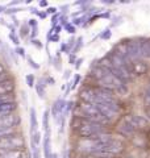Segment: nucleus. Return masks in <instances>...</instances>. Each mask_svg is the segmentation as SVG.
<instances>
[{
	"mask_svg": "<svg viewBox=\"0 0 150 158\" xmlns=\"http://www.w3.org/2000/svg\"><path fill=\"white\" fill-rule=\"evenodd\" d=\"M25 81H27V85L31 87V88H33L34 85H36V82H34V75H33V74H28V75L25 77Z\"/></svg>",
	"mask_w": 150,
	"mask_h": 158,
	"instance_id": "nucleus-29",
	"label": "nucleus"
},
{
	"mask_svg": "<svg viewBox=\"0 0 150 158\" xmlns=\"http://www.w3.org/2000/svg\"><path fill=\"white\" fill-rule=\"evenodd\" d=\"M15 91V82L12 79H4V81L0 82V95H8V94H12Z\"/></svg>",
	"mask_w": 150,
	"mask_h": 158,
	"instance_id": "nucleus-11",
	"label": "nucleus"
},
{
	"mask_svg": "<svg viewBox=\"0 0 150 158\" xmlns=\"http://www.w3.org/2000/svg\"><path fill=\"white\" fill-rule=\"evenodd\" d=\"M82 62H83V58H78L77 59V62H75V69H77V70H79V69H81V66H82Z\"/></svg>",
	"mask_w": 150,
	"mask_h": 158,
	"instance_id": "nucleus-42",
	"label": "nucleus"
},
{
	"mask_svg": "<svg viewBox=\"0 0 150 158\" xmlns=\"http://www.w3.org/2000/svg\"><path fill=\"white\" fill-rule=\"evenodd\" d=\"M77 54H70L69 56V63H71V65H75V62H77Z\"/></svg>",
	"mask_w": 150,
	"mask_h": 158,
	"instance_id": "nucleus-39",
	"label": "nucleus"
},
{
	"mask_svg": "<svg viewBox=\"0 0 150 158\" xmlns=\"http://www.w3.org/2000/svg\"><path fill=\"white\" fill-rule=\"evenodd\" d=\"M81 81H82V77H81V74H77V75L74 77V79H73V83H71V90H75L77 88V86L81 83Z\"/></svg>",
	"mask_w": 150,
	"mask_h": 158,
	"instance_id": "nucleus-30",
	"label": "nucleus"
},
{
	"mask_svg": "<svg viewBox=\"0 0 150 158\" xmlns=\"http://www.w3.org/2000/svg\"><path fill=\"white\" fill-rule=\"evenodd\" d=\"M99 83V87H103V88H107L109 91H117L119 94H125L128 91V87H127V83H124L123 81H120L117 77H115L113 74H111L109 71H107V74L104 75L100 81H98Z\"/></svg>",
	"mask_w": 150,
	"mask_h": 158,
	"instance_id": "nucleus-2",
	"label": "nucleus"
},
{
	"mask_svg": "<svg viewBox=\"0 0 150 158\" xmlns=\"http://www.w3.org/2000/svg\"><path fill=\"white\" fill-rule=\"evenodd\" d=\"M131 66H132L133 75H144V74H146V71H148V65L142 59L141 61H137V62H132Z\"/></svg>",
	"mask_w": 150,
	"mask_h": 158,
	"instance_id": "nucleus-12",
	"label": "nucleus"
},
{
	"mask_svg": "<svg viewBox=\"0 0 150 158\" xmlns=\"http://www.w3.org/2000/svg\"><path fill=\"white\" fill-rule=\"evenodd\" d=\"M28 25H29V28H34V27H38V23L36 19H32V20H29Z\"/></svg>",
	"mask_w": 150,
	"mask_h": 158,
	"instance_id": "nucleus-40",
	"label": "nucleus"
},
{
	"mask_svg": "<svg viewBox=\"0 0 150 158\" xmlns=\"http://www.w3.org/2000/svg\"><path fill=\"white\" fill-rule=\"evenodd\" d=\"M21 9L20 8H8V9H6V13L7 15H13V13H19Z\"/></svg>",
	"mask_w": 150,
	"mask_h": 158,
	"instance_id": "nucleus-38",
	"label": "nucleus"
},
{
	"mask_svg": "<svg viewBox=\"0 0 150 158\" xmlns=\"http://www.w3.org/2000/svg\"><path fill=\"white\" fill-rule=\"evenodd\" d=\"M63 28H65V31H66L67 33H70V34H74L75 32H77V27H74L71 23H67V24H65L63 25Z\"/></svg>",
	"mask_w": 150,
	"mask_h": 158,
	"instance_id": "nucleus-28",
	"label": "nucleus"
},
{
	"mask_svg": "<svg viewBox=\"0 0 150 158\" xmlns=\"http://www.w3.org/2000/svg\"><path fill=\"white\" fill-rule=\"evenodd\" d=\"M4 79H7V70L3 63H0V82L4 81Z\"/></svg>",
	"mask_w": 150,
	"mask_h": 158,
	"instance_id": "nucleus-34",
	"label": "nucleus"
},
{
	"mask_svg": "<svg viewBox=\"0 0 150 158\" xmlns=\"http://www.w3.org/2000/svg\"><path fill=\"white\" fill-rule=\"evenodd\" d=\"M127 118L131 121V124L134 127V129H142V128H146L149 125V121L146 117L140 116V115H128Z\"/></svg>",
	"mask_w": 150,
	"mask_h": 158,
	"instance_id": "nucleus-9",
	"label": "nucleus"
},
{
	"mask_svg": "<svg viewBox=\"0 0 150 158\" xmlns=\"http://www.w3.org/2000/svg\"><path fill=\"white\" fill-rule=\"evenodd\" d=\"M32 44H33V45H36L38 49H41L42 48V45H41V44H40V41H38V40L37 38H34V40H32Z\"/></svg>",
	"mask_w": 150,
	"mask_h": 158,
	"instance_id": "nucleus-43",
	"label": "nucleus"
},
{
	"mask_svg": "<svg viewBox=\"0 0 150 158\" xmlns=\"http://www.w3.org/2000/svg\"><path fill=\"white\" fill-rule=\"evenodd\" d=\"M27 59H28V63H29V66H31L32 69H34V70H38V69H40V65H38V63H37L36 61H33V59H32L31 57H28Z\"/></svg>",
	"mask_w": 150,
	"mask_h": 158,
	"instance_id": "nucleus-35",
	"label": "nucleus"
},
{
	"mask_svg": "<svg viewBox=\"0 0 150 158\" xmlns=\"http://www.w3.org/2000/svg\"><path fill=\"white\" fill-rule=\"evenodd\" d=\"M32 153H33V158H41V154H40V148H38V145L32 144Z\"/></svg>",
	"mask_w": 150,
	"mask_h": 158,
	"instance_id": "nucleus-32",
	"label": "nucleus"
},
{
	"mask_svg": "<svg viewBox=\"0 0 150 158\" xmlns=\"http://www.w3.org/2000/svg\"><path fill=\"white\" fill-rule=\"evenodd\" d=\"M62 16V13L61 12H57L56 15H53V17H52V27H56L59 24V19H61Z\"/></svg>",
	"mask_w": 150,
	"mask_h": 158,
	"instance_id": "nucleus-31",
	"label": "nucleus"
},
{
	"mask_svg": "<svg viewBox=\"0 0 150 158\" xmlns=\"http://www.w3.org/2000/svg\"><path fill=\"white\" fill-rule=\"evenodd\" d=\"M144 100H145V106L150 107V85L145 88V94H144Z\"/></svg>",
	"mask_w": 150,
	"mask_h": 158,
	"instance_id": "nucleus-26",
	"label": "nucleus"
},
{
	"mask_svg": "<svg viewBox=\"0 0 150 158\" xmlns=\"http://www.w3.org/2000/svg\"><path fill=\"white\" fill-rule=\"evenodd\" d=\"M42 152L45 158H53V149H52V137L48 133H45L44 141H42Z\"/></svg>",
	"mask_w": 150,
	"mask_h": 158,
	"instance_id": "nucleus-10",
	"label": "nucleus"
},
{
	"mask_svg": "<svg viewBox=\"0 0 150 158\" xmlns=\"http://www.w3.org/2000/svg\"><path fill=\"white\" fill-rule=\"evenodd\" d=\"M6 7H4V6H0V13H2V12H6Z\"/></svg>",
	"mask_w": 150,
	"mask_h": 158,
	"instance_id": "nucleus-47",
	"label": "nucleus"
},
{
	"mask_svg": "<svg viewBox=\"0 0 150 158\" xmlns=\"http://www.w3.org/2000/svg\"><path fill=\"white\" fill-rule=\"evenodd\" d=\"M58 12V9L57 8H54V7H49L48 9H46V15L49 13V15H56Z\"/></svg>",
	"mask_w": 150,
	"mask_h": 158,
	"instance_id": "nucleus-41",
	"label": "nucleus"
},
{
	"mask_svg": "<svg viewBox=\"0 0 150 158\" xmlns=\"http://www.w3.org/2000/svg\"><path fill=\"white\" fill-rule=\"evenodd\" d=\"M40 7H48V2H46V0H45V2H44V0H42V2H40Z\"/></svg>",
	"mask_w": 150,
	"mask_h": 158,
	"instance_id": "nucleus-46",
	"label": "nucleus"
},
{
	"mask_svg": "<svg viewBox=\"0 0 150 158\" xmlns=\"http://www.w3.org/2000/svg\"><path fill=\"white\" fill-rule=\"evenodd\" d=\"M37 15H38V17H40V19H46V16H48L46 12H38Z\"/></svg>",
	"mask_w": 150,
	"mask_h": 158,
	"instance_id": "nucleus-45",
	"label": "nucleus"
},
{
	"mask_svg": "<svg viewBox=\"0 0 150 158\" xmlns=\"http://www.w3.org/2000/svg\"><path fill=\"white\" fill-rule=\"evenodd\" d=\"M34 88H36V92L40 99H44L45 95H46V81L44 78H40L37 83L34 85Z\"/></svg>",
	"mask_w": 150,
	"mask_h": 158,
	"instance_id": "nucleus-14",
	"label": "nucleus"
},
{
	"mask_svg": "<svg viewBox=\"0 0 150 158\" xmlns=\"http://www.w3.org/2000/svg\"><path fill=\"white\" fill-rule=\"evenodd\" d=\"M29 120H31V135L38 132V121H37V113L34 108H31V113H29Z\"/></svg>",
	"mask_w": 150,
	"mask_h": 158,
	"instance_id": "nucleus-16",
	"label": "nucleus"
},
{
	"mask_svg": "<svg viewBox=\"0 0 150 158\" xmlns=\"http://www.w3.org/2000/svg\"><path fill=\"white\" fill-rule=\"evenodd\" d=\"M119 133L120 135H123L125 137H129V136H133L134 133H136V129H134V127L131 124V121L127 118V116H125L121 121H120L119 124Z\"/></svg>",
	"mask_w": 150,
	"mask_h": 158,
	"instance_id": "nucleus-8",
	"label": "nucleus"
},
{
	"mask_svg": "<svg viewBox=\"0 0 150 158\" xmlns=\"http://www.w3.org/2000/svg\"><path fill=\"white\" fill-rule=\"evenodd\" d=\"M54 67L57 69V70H61V56L59 54H57V58L54 59Z\"/></svg>",
	"mask_w": 150,
	"mask_h": 158,
	"instance_id": "nucleus-36",
	"label": "nucleus"
},
{
	"mask_svg": "<svg viewBox=\"0 0 150 158\" xmlns=\"http://www.w3.org/2000/svg\"><path fill=\"white\" fill-rule=\"evenodd\" d=\"M141 59H150V40H141Z\"/></svg>",
	"mask_w": 150,
	"mask_h": 158,
	"instance_id": "nucleus-17",
	"label": "nucleus"
},
{
	"mask_svg": "<svg viewBox=\"0 0 150 158\" xmlns=\"http://www.w3.org/2000/svg\"><path fill=\"white\" fill-rule=\"evenodd\" d=\"M48 82L50 83V85H53V83H54V81H53V79H52V78H48Z\"/></svg>",
	"mask_w": 150,
	"mask_h": 158,
	"instance_id": "nucleus-48",
	"label": "nucleus"
},
{
	"mask_svg": "<svg viewBox=\"0 0 150 158\" xmlns=\"http://www.w3.org/2000/svg\"><path fill=\"white\" fill-rule=\"evenodd\" d=\"M2 158H25L24 150H7Z\"/></svg>",
	"mask_w": 150,
	"mask_h": 158,
	"instance_id": "nucleus-20",
	"label": "nucleus"
},
{
	"mask_svg": "<svg viewBox=\"0 0 150 158\" xmlns=\"http://www.w3.org/2000/svg\"><path fill=\"white\" fill-rule=\"evenodd\" d=\"M15 110H16V104L15 103H8V104L0 106V118L11 115V113L15 112Z\"/></svg>",
	"mask_w": 150,
	"mask_h": 158,
	"instance_id": "nucleus-15",
	"label": "nucleus"
},
{
	"mask_svg": "<svg viewBox=\"0 0 150 158\" xmlns=\"http://www.w3.org/2000/svg\"><path fill=\"white\" fill-rule=\"evenodd\" d=\"M0 21H2V20H0Z\"/></svg>",
	"mask_w": 150,
	"mask_h": 158,
	"instance_id": "nucleus-50",
	"label": "nucleus"
},
{
	"mask_svg": "<svg viewBox=\"0 0 150 158\" xmlns=\"http://www.w3.org/2000/svg\"><path fill=\"white\" fill-rule=\"evenodd\" d=\"M75 131H77V133L82 138L87 140V138H95L100 135H104L106 133V128L102 124L82 118V120H79L78 125L75 127Z\"/></svg>",
	"mask_w": 150,
	"mask_h": 158,
	"instance_id": "nucleus-1",
	"label": "nucleus"
},
{
	"mask_svg": "<svg viewBox=\"0 0 150 158\" xmlns=\"http://www.w3.org/2000/svg\"><path fill=\"white\" fill-rule=\"evenodd\" d=\"M81 98L83 103H88V104H94L95 102V94H94V88H83L81 92Z\"/></svg>",
	"mask_w": 150,
	"mask_h": 158,
	"instance_id": "nucleus-13",
	"label": "nucleus"
},
{
	"mask_svg": "<svg viewBox=\"0 0 150 158\" xmlns=\"http://www.w3.org/2000/svg\"><path fill=\"white\" fill-rule=\"evenodd\" d=\"M112 36V32H111V29H106V31H103L102 34H100V38L102 40H109Z\"/></svg>",
	"mask_w": 150,
	"mask_h": 158,
	"instance_id": "nucleus-33",
	"label": "nucleus"
},
{
	"mask_svg": "<svg viewBox=\"0 0 150 158\" xmlns=\"http://www.w3.org/2000/svg\"><path fill=\"white\" fill-rule=\"evenodd\" d=\"M15 53L17 54V56H20V57H25V49L24 48H20V46H17L16 48V50H15Z\"/></svg>",
	"mask_w": 150,
	"mask_h": 158,
	"instance_id": "nucleus-37",
	"label": "nucleus"
},
{
	"mask_svg": "<svg viewBox=\"0 0 150 158\" xmlns=\"http://www.w3.org/2000/svg\"><path fill=\"white\" fill-rule=\"evenodd\" d=\"M127 53L131 63L141 61V40H131L127 42Z\"/></svg>",
	"mask_w": 150,
	"mask_h": 158,
	"instance_id": "nucleus-5",
	"label": "nucleus"
},
{
	"mask_svg": "<svg viewBox=\"0 0 150 158\" xmlns=\"http://www.w3.org/2000/svg\"><path fill=\"white\" fill-rule=\"evenodd\" d=\"M82 46H83V37H78L77 38V41H75V45H74V48H73V54H77L79 50L82 49ZM70 53V54H71Z\"/></svg>",
	"mask_w": 150,
	"mask_h": 158,
	"instance_id": "nucleus-24",
	"label": "nucleus"
},
{
	"mask_svg": "<svg viewBox=\"0 0 150 158\" xmlns=\"http://www.w3.org/2000/svg\"><path fill=\"white\" fill-rule=\"evenodd\" d=\"M75 41H77V38L71 37V38H70L66 44L62 42V45H61V50H62L63 53H66V54H70V53L73 52V48H74V45H75Z\"/></svg>",
	"mask_w": 150,
	"mask_h": 158,
	"instance_id": "nucleus-21",
	"label": "nucleus"
},
{
	"mask_svg": "<svg viewBox=\"0 0 150 158\" xmlns=\"http://www.w3.org/2000/svg\"><path fill=\"white\" fill-rule=\"evenodd\" d=\"M124 158H133V157H124Z\"/></svg>",
	"mask_w": 150,
	"mask_h": 158,
	"instance_id": "nucleus-49",
	"label": "nucleus"
},
{
	"mask_svg": "<svg viewBox=\"0 0 150 158\" xmlns=\"http://www.w3.org/2000/svg\"><path fill=\"white\" fill-rule=\"evenodd\" d=\"M81 115L84 120L94 121V123H98V124H102V125H106L109 123L107 118L100 113V111L96 107L94 104H88V103H83L81 106Z\"/></svg>",
	"mask_w": 150,
	"mask_h": 158,
	"instance_id": "nucleus-3",
	"label": "nucleus"
},
{
	"mask_svg": "<svg viewBox=\"0 0 150 158\" xmlns=\"http://www.w3.org/2000/svg\"><path fill=\"white\" fill-rule=\"evenodd\" d=\"M70 75H71V71H70V70H66V71H65V74H63V79H69Z\"/></svg>",
	"mask_w": 150,
	"mask_h": 158,
	"instance_id": "nucleus-44",
	"label": "nucleus"
},
{
	"mask_svg": "<svg viewBox=\"0 0 150 158\" xmlns=\"http://www.w3.org/2000/svg\"><path fill=\"white\" fill-rule=\"evenodd\" d=\"M8 103H15V96L12 95V94H8V95H0V106L8 104Z\"/></svg>",
	"mask_w": 150,
	"mask_h": 158,
	"instance_id": "nucleus-23",
	"label": "nucleus"
},
{
	"mask_svg": "<svg viewBox=\"0 0 150 158\" xmlns=\"http://www.w3.org/2000/svg\"><path fill=\"white\" fill-rule=\"evenodd\" d=\"M9 40H11V42L13 44V45H16V46L20 45V38H19V36L16 34V32H15V28L12 29L11 32H9Z\"/></svg>",
	"mask_w": 150,
	"mask_h": 158,
	"instance_id": "nucleus-25",
	"label": "nucleus"
},
{
	"mask_svg": "<svg viewBox=\"0 0 150 158\" xmlns=\"http://www.w3.org/2000/svg\"><path fill=\"white\" fill-rule=\"evenodd\" d=\"M67 102L65 99H57L56 102L53 103L52 106V110H50V116L56 120H59L62 116H63V112H65V108H66Z\"/></svg>",
	"mask_w": 150,
	"mask_h": 158,
	"instance_id": "nucleus-7",
	"label": "nucleus"
},
{
	"mask_svg": "<svg viewBox=\"0 0 150 158\" xmlns=\"http://www.w3.org/2000/svg\"><path fill=\"white\" fill-rule=\"evenodd\" d=\"M29 31H31L29 25H28V24H24V25L20 27V36H21L23 38H24V37H27L28 34H29Z\"/></svg>",
	"mask_w": 150,
	"mask_h": 158,
	"instance_id": "nucleus-27",
	"label": "nucleus"
},
{
	"mask_svg": "<svg viewBox=\"0 0 150 158\" xmlns=\"http://www.w3.org/2000/svg\"><path fill=\"white\" fill-rule=\"evenodd\" d=\"M16 133V129L15 128H2L0 127V138H4L7 136H12Z\"/></svg>",
	"mask_w": 150,
	"mask_h": 158,
	"instance_id": "nucleus-22",
	"label": "nucleus"
},
{
	"mask_svg": "<svg viewBox=\"0 0 150 158\" xmlns=\"http://www.w3.org/2000/svg\"><path fill=\"white\" fill-rule=\"evenodd\" d=\"M106 74H107V70L103 66H100V65L94 66L92 70H91V75H92V78L96 79V81H100V79L106 75Z\"/></svg>",
	"mask_w": 150,
	"mask_h": 158,
	"instance_id": "nucleus-18",
	"label": "nucleus"
},
{
	"mask_svg": "<svg viewBox=\"0 0 150 158\" xmlns=\"http://www.w3.org/2000/svg\"><path fill=\"white\" fill-rule=\"evenodd\" d=\"M42 129L45 133L50 135V111L45 110L42 115Z\"/></svg>",
	"mask_w": 150,
	"mask_h": 158,
	"instance_id": "nucleus-19",
	"label": "nucleus"
},
{
	"mask_svg": "<svg viewBox=\"0 0 150 158\" xmlns=\"http://www.w3.org/2000/svg\"><path fill=\"white\" fill-rule=\"evenodd\" d=\"M95 107L98 108L100 113H102L108 121H111L119 116L120 108H119L117 103H112V104H95Z\"/></svg>",
	"mask_w": 150,
	"mask_h": 158,
	"instance_id": "nucleus-6",
	"label": "nucleus"
},
{
	"mask_svg": "<svg viewBox=\"0 0 150 158\" xmlns=\"http://www.w3.org/2000/svg\"><path fill=\"white\" fill-rule=\"evenodd\" d=\"M24 145H25L24 138L17 135L0 138V149L3 150H23Z\"/></svg>",
	"mask_w": 150,
	"mask_h": 158,
	"instance_id": "nucleus-4",
	"label": "nucleus"
}]
</instances>
